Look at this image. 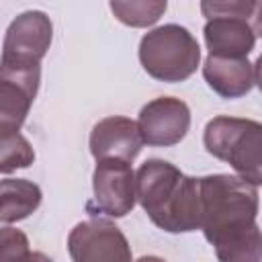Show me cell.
Segmentation results:
<instances>
[{
	"label": "cell",
	"instance_id": "cell-1",
	"mask_svg": "<svg viewBox=\"0 0 262 262\" xmlns=\"http://www.w3.org/2000/svg\"><path fill=\"white\" fill-rule=\"evenodd\" d=\"M201 227L219 262H260L258 190L250 182L215 174L199 178Z\"/></svg>",
	"mask_w": 262,
	"mask_h": 262
},
{
	"label": "cell",
	"instance_id": "cell-2",
	"mask_svg": "<svg viewBox=\"0 0 262 262\" xmlns=\"http://www.w3.org/2000/svg\"><path fill=\"white\" fill-rule=\"evenodd\" d=\"M135 199L164 231L184 233L201 227L199 178L184 176L164 160H147L135 174Z\"/></svg>",
	"mask_w": 262,
	"mask_h": 262
},
{
	"label": "cell",
	"instance_id": "cell-3",
	"mask_svg": "<svg viewBox=\"0 0 262 262\" xmlns=\"http://www.w3.org/2000/svg\"><path fill=\"white\" fill-rule=\"evenodd\" d=\"M211 156L227 162L242 180L258 186L262 182V127L252 119L215 117L203 135Z\"/></svg>",
	"mask_w": 262,
	"mask_h": 262
},
{
	"label": "cell",
	"instance_id": "cell-4",
	"mask_svg": "<svg viewBox=\"0 0 262 262\" xmlns=\"http://www.w3.org/2000/svg\"><path fill=\"white\" fill-rule=\"evenodd\" d=\"M139 61L156 80L182 82L196 72L201 47L184 27L164 25L143 35L139 43Z\"/></svg>",
	"mask_w": 262,
	"mask_h": 262
},
{
	"label": "cell",
	"instance_id": "cell-5",
	"mask_svg": "<svg viewBox=\"0 0 262 262\" xmlns=\"http://www.w3.org/2000/svg\"><path fill=\"white\" fill-rule=\"evenodd\" d=\"M53 27L45 12L27 10L18 14L4 37L0 63L8 68H39L51 45Z\"/></svg>",
	"mask_w": 262,
	"mask_h": 262
},
{
	"label": "cell",
	"instance_id": "cell-6",
	"mask_svg": "<svg viewBox=\"0 0 262 262\" xmlns=\"http://www.w3.org/2000/svg\"><path fill=\"white\" fill-rule=\"evenodd\" d=\"M94 196L86 209L92 215L123 217L135 207V172L123 160H98L92 174Z\"/></svg>",
	"mask_w": 262,
	"mask_h": 262
},
{
	"label": "cell",
	"instance_id": "cell-7",
	"mask_svg": "<svg viewBox=\"0 0 262 262\" xmlns=\"http://www.w3.org/2000/svg\"><path fill=\"white\" fill-rule=\"evenodd\" d=\"M74 262H131V248L123 231L106 219L78 223L68 237Z\"/></svg>",
	"mask_w": 262,
	"mask_h": 262
},
{
	"label": "cell",
	"instance_id": "cell-8",
	"mask_svg": "<svg viewBox=\"0 0 262 262\" xmlns=\"http://www.w3.org/2000/svg\"><path fill=\"white\" fill-rule=\"evenodd\" d=\"M41 68H8L0 63V137L23 127L37 96Z\"/></svg>",
	"mask_w": 262,
	"mask_h": 262
},
{
	"label": "cell",
	"instance_id": "cell-9",
	"mask_svg": "<svg viewBox=\"0 0 262 262\" xmlns=\"http://www.w3.org/2000/svg\"><path fill=\"white\" fill-rule=\"evenodd\" d=\"M190 127V111L186 102L172 96H160L147 102L137 121L143 143L147 145H174L184 139Z\"/></svg>",
	"mask_w": 262,
	"mask_h": 262
},
{
	"label": "cell",
	"instance_id": "cell-10",
	"mask_svg": "<svg viewBox=\"0 0 262 262\" xmlns=\"http://www.w3.org/2000/svg\"><path fill=\"white\" fill-rule=\"evenodd\" d=\"M260 25L239 16H215L205 25L209 55L223 59H246L256 45Z\"/></svg>",
	"mask_w": 262,
	"mask_h": 262
},
{
	"label": "cell",
	"instance_id": "cell-11",
	"mask_svg": "<svg viewBox=\"0 0 262 262\" xmlns=\"http://www.w3.org/2000/svg\"><path fill=\"white\" fill-rule=\"evenodd\" d=\"M143 139L137 123L127 117H106L90 133V151L98 160L133 162L141 151Z\"/></svg>",
	"mask_w": 262,
	"mask_h": 262
},
{
	"label": "cell",
	"instance_id": "cell-12",
	"mask_svg": "<svg viewBox=\"0 0 262 262\" xmlns=\"http://www.w3.org/2000/svg\"><path fill=\"white\" fill-rule=\"evenodd\" d=\"M207 84L223 98H239L248 94L258 80L256 63L248 59H223L209 55L203 66Z\"/></svg>",
	"mask_w": 262,
	"mask_h": 262
},
{
	"label": "cell",
	"instance_id": "cell-13",
	"mask_svg": "<svg viewBox=\"0 0 262 262\" xmlns=\"http://www.w3.org/2000/svg\"><path fill=\"white\" fill-rule=\"evenodd\" d=\"M41 188L31 180H0V223H14L29 217L41 205Z\"/></svg>",
	"mask_w": 262,
	"mask_h": 262
},
{
	"label": "cell",
	"instance_id": "cell-14",
	"mask_svg": "<svg viewBox=\"0 0 262 262\" xmlns=\"http://www.w3.org/2000/svg\"><path fill=\"white\" fill-rule=\"evenodd\" d=\"M111 10L129 27H147L166 12V2H111Z\"/></svg>",
	"mask_w": 262,
	"mask_h": 262
},
{
	"label": "cell",
	"instance_id": "cell-15",
	"mask_svg": "<svg viewBox=\"0 0 262 262\" xmlns=\"http://www.w3.org/2000/svg\"><path fill=\"white\" fill-rule=\"evenodd\" d=\"M35 160L31 143L20 135H2L0 137V174L12 172L16 168H27Z\"/></svg>",
	"mask_w": 262,
	"mask_h": 262
},
{
	"label": "cell",
	"instance_id": "cell-16",
	"mask_svg": "<svg viewBox=\"0 0 262 262\" xmlns=\"http://www.w3.org/2000/svg\"><path fill=\"white\" fill-rule=\"evenodd\" d=\"M201 10L207 18L215 16H239L258 23V2H203Z\"/></svg>",
	"mask_w": 262,
	"mask_h": 262
},
{
	"label": "cell",
	"instance_id": "cell-17",
	"mask_svg": "<svg viewBox=\"0 0 262 262\" xmlns=\"http://www.w3.org/2000/svg\"><path fill=\"white\" fill-rule=\"evenodd\" d=\"M29 254V239L20 229H0V262H20Z\"/></svg>",
	"mask_w": 262,
	"mask_h": 262
},
{
	"label": "cell",
	"instance_id": "cell-18",
	"mask_svg": "<svg viewBox=\"0 0 262 262\" xmlns=\"http://www.w3.org/2000/svg\"><path fill=\"white\" fill-rule=\"evenodd\" d=\"M20 262H53L49 256H45L43 252H29Z\"/></svg>",
	"mask_w": 262,
	"mask_h": 262
},
{
	"label": "cell",
	"instance_id": "cell-19",
	"mask_svg": "<svg viewBox=\"0 0 262 262\" xmlns=\"http://www.w3.org/2000/svg\"><path fill=\"white\" fill-rule=\"evenodd\" d=\"M137 262H166V260H162V258H158V256H143V258H139Z\"/></svg>",
	"mask_w": 262,
	"mask_h": 262
}]
</instances>
